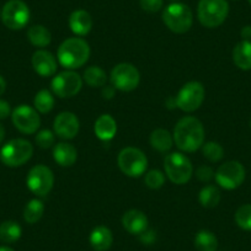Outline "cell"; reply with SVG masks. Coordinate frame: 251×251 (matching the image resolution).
<instances>
[{
  "instance_id": "obj_1",
  "label": "cell",
  "mask_w": 251,
  "mask_h": 251,
  "mask_svg": "<svg viewBox=\"0 0 251 251\" xmlns=\"http://www.w3.org/2000/svg\"><path fill=\"white\" fill-rule=\"evenodd\" d=\"M174 142L180 151L192 153L202 148L204 143V128L196 117H183L176 123L174 129Z\"/></svg>"
},
{
  "instance_id": "obj_2",
  "label": "cell",
  "mask_w": 251,
  "mask_h": 251,
  "mask_svg": "<svg viewBox=\"0 0 251 251\" xmlns=\"http://www.w3.org/2000/svg\"><path fill=\"white\" fill-rule=\"evenodd\" d=\"M58 60L60 66L73 71L80 68L89 60L90 47L85 40L80 37H72L66 40L58 48Z\"/></svg>"
},
{
  "instance_id": "obj_3",
  "label": "cell",
  "mask_w": 251,
  "mask_h": 251,
  "mask_svg": "<svg viewBox=\"0 0 251 251\" xmlns=\"http://www.w3.org/2000/svg\"><path fill=\"white\" fill-rule=\"evenodd\" d=\"M229 14L226 0H200L197 15L204 27L214 28L226 21Z\"/></svg>"
},
{
  "instance_id": "obj_4",
  "label": "cell",
  "mask_w": 251,
  "mask_h": 251,
  "mask_svg": "<svg viewBox=\"0 0 251 251\" xmlns=\"http://www.w3.org/2000/svg\"><path fill=\"white\" fill-rule=\"evenodd\" d=\"M163 21L173 32L185 33L191 28L194 15L186 4L173 3L164 10Z\"/></svg>"
},
{
  "instance_id": "obj_5",
  "label": "cell",
  "mask_w": 251,
  "mask_h": 251,
  "mask_svg": "<svg viewBox=\"0 0 251 251\" xmlns=\"http://www.w3.org/2000/svg\"><path fill=\"white\" fill-rule=\"evenodd\" d=\"M164 168L171 182L176 185H183L188 182L194 174V166L191 161L182 153H170L165 156Z\"/></svg>"
},
{
  "instance_id": "obj_6",
  "label": "cell",
  "mask_w": 251,
  "mask_h": 251,
  "mask_svg": "<svg viewBox=\"0 0 251 251\" xmlns=\"http://www.w3.org/2000/svg\"><path fill=\"white\" fill-rule=\"evenodd\" d=\"M33 154V147L26 139H13L8 142L0 151V160L6 166L18 168L24 165L31 159Z\"/></svg>"
},
{
  "instance_id": "obj_7",
  "label": "cell",
  "mask_w": 251,
  "mask_h": 251,
  "mask_svg": "<svg viewBox=\"0 0 251 251\" xmlns=\"http://www.w3.org/2000/svg\"><path fill=\"white\" fill-rule=\"evenodd\" d=\"M117 163L121 171L129 177H139L148 168V159L146 154L134 147L122 149L118 154Z\"/></svg>"
},
{
  "instance_id": "obj_8",
  "label": "cell",
  "mask_w": 251,
  "mask_h": 251,
  "mask_svg": "<svg viewBox=\"0 0 251 251\" xmlns=\"http://www.w3.org/2000/svg\"><path fill=\"white\" fill-rule=\"evenodd\" d=\"M139 81H141L139 71L131 63H120L111 72V83L117 90L128 93L137 89Z\"/></svg>"
},
{
  "instance_id": "obj_9",
  "label": "cell",
  "mask_w": 251,
  "mask_h": 251,
  "mask_svg": "<svg viewBox=\"0 0 251 251\" xmlns=\"http://www.w3.org/2000/svg\"><path fill=\"white\" fill-rule=\"evenodd\" d=\"M204 88L199 81H190L185 84L176 96V106L185 112H194L199 110L204 100Z\"/></svg>"
},
{
  "instance_id": "obj_10",
  "label": "cell",
  "mask_w": 251,
  "mask_h": 251,
  "mask_svg": "<svg viewBox=\"0 0 251 251\" xmlns=\"http://www.w3.org/2000/svg\"><path fill=\"white\" fill-rule=\"evenodd\" d=\"M26 183L33 195L37 197H46L54 185V175L47 166L36 165L28 173Z\"/></svg>"
},
{
  "instance_id": "obj_11",
  "label": "cell",
  "mask_w": 251,
  "mask_h": 251,
  "mask_svg": "<svg viewBox=\"0 0 251 251\" xmlns=\"http://www.w3.org/2000/svg\"><path fill=\"white\" fill-rule=\"evenodd\" d=\"M245 168L239 161H226L214 174L217 183L226 190H235L245 180Z\"/></svg>"
},
{
  "instance_id": "obj_12",
  "label": "cell",
  "mask_w": 251,
  "mask_h": 251,
  "mask_svg": "<svg viewBox=\"0 0 251 251\" xmlns=\"http://www.w3.org/2000/svg\"><path fill=\"white\" fill-rule=\"evenodd\" d=\"M1 19L10 30H21L30 21V9L23 0H9L3 8Z\"/></svg>"
},
{
  "instance_id": "obj_13",
  "label": "cell",
  "mask_w": 251,
  "mask_h": 251,
  "mask_svg": "<svg viewBox=\"0 0 251 251\" xmlns=\"http://www.w3.org/2000/svg\"><path fill=\"white\" fill-rule=\"evenodd\" d=\"M52 91L60 99H68L75 96L83 88V79L73 71L62 72L53 78Z\"/></svg>"
},
{
  "instance_id": "obj_14",
  "label": "cell",
  "mask_w": 251,
  "mask_h": 251,
  "mask_svg": "<svg viewBox=\"0 0 251 251\" xmlns=\"http://www.w3.org/2000/svg\"><path fill=\"white\" fill-rule=\"evenodd\" d=\"M13 123L16 128L25 134H32L40 128L41 118L37 110L28 105H20L13 111Z\"/></svg>"
},
{
  "instance_id": "obj_15",
  "label": "cell",
  "mask_w": 251,
  "mask_h": 251,
  "mask_svg": "<svg viewBox=\"0 0 251 251\" xmlns=\"http://www.w3.org/2000/svg\"><path fill=\"white\" fill-rule=\"evenodd\" d=\"M80 123L73 112H60L53 122L54 133L62 139H73L79 133Z\"/></svg>"
},
{
  "instance_id": "obj_16",
  "label": "cell",
  "mask_w": 251,
  "mask_h": 251,
  "mask_svg": "<svg viewBox=\"0 0 251 251\" xmlns=\"http://www.w3.org/2000/svg\"><path fill=\"white\" fill-rule=\"evenodd\" d=\"M32 67L38 75L47 78L57 72V59L48 50H36L32 55Z\"/></svg>"
},
{
  "instance_id": "obj_17",
  "label": "cell",
  "mask_w": 251,
  "mask_h": 251,
  "mask_svg": "<svg viewBox=\"0 0 251 251\" xmlns=\"http://www.w3.org/2000/svg\"><path fill=\"white\" fill-rule=\"evenodd\" d=\"M122 226L129 234L141 235L143 231L148 229V218L142 211L131 209L123 214Z\"/></svg>"
},
{
  "instance_id": "obj_18",
  "label": "cell",
  "mask_w": 251,
  "mask_h": 251,
  "mask_svg": "<svg viewBox=\"0 0 251 251\" xmlns=\"http://www.w3.org/2000/svg\"><path fill=\"white\" fill-rule=\"evenodd\" d=\"M69 27L76 36H86L93 28V19L86 10H75L69 16Z\"/></svg>"
},
{
  "instance_id": "obj_19",
  "label": "cell",
  "mask_w": 251,
  "mask_h": 251,
  "mask_svg": "<svg viewBox=\"0 0 251 251\" xmlns=\"http://www.w3.org/2000/svg\"><path fill=\"white\" fill-rule=\"evenodd\" d=\"M94 131H95L96 137L100 141L108 142L117 133V123H116L115 118L112 116L101 115L96 120L95 126H94Z\"/></svg>"
},
{
  "instance_id": "obj_20",
  "label": "cell",
  "mask_w": 251,
  "mask_h": 251,
  "mask_svg": "<svg viewBox=\"0 0 251 251\" xmlns=\"http://www.w3.org/2000/svg\"><path fill=\"white\" fill-rule=\"evenodd\" d=\"M53 158L58 165L63 168L74 165L78 159V151L73 144L69 143H58L53 148Z\"/></svg>"
},
{
  "instance_id": "obj_21",
  "label": "cell",
  "mask_w": 251,
  "mask_h": 251,
  "mask_svg": "<svg viewBox=\"0 0 251 251\" xmlns=\"http://www.w3.org/2000/svg\"><path fill=\"white\" fill-rule=\"evenodd\" d=\"M113 243L112 231L105 226H99L91 231L90 245L95 251H107Z\"/></svg>"
},
{
  "instance_id": "obj_22",
  "label": "cell",
  "mask_w": 251,
  "mask_h": 251,
  "mask_svg": "<svg viewBox=\"0 0 251 251\" xmlns=\"http://www.w3.org/2000/svg\"><path fill=\"white\" fill-rule=\"evenodd\" d=\"M233 60L235 66L241 71H250L251 69V42L250 41H241L234 47Z\"/></svg>"
},
{
  "instance_id": "obj_23",
  "label": "cell",
  "mask_w": 251,
  "mask_h": 251,
  "mask_svg": "<svg viewBox=\"0 0 251 251\" xmlns=\"http://www.w3.org/2000/svg\"><path fill=\"white\" fill-rule=\"evenodd\" d=\"M27 38L35 47L43 48L47 47L52 41V35H50V30L42 25H33L28 28L27 31Z\"/></svg>"
},
{
  "instance_id": "obj_24",
  "label": "cell",
  "mask_w": 251,
  "mask_h": 251,
  "mask_svg": "<svg viewBox=\"0 0 251 251\" xmlns=\"http://www.w3.org/2000/svg\"><path fill=\"white\" fill-rule=\"evenodd\" d=\"M151 144L155 151L160 153H166L173 148L174 138L169 131L163 128H158L151 132Z\"/></svg>"
},
{
  "instance_id": "obj_25",
  "label": "cell",
  "mask_w": 251,
  "mask_h": 251,
  "mask_svg": "<svg viewBox=\"0 0 251 251\" xmlns=\"http://www.w3.org/2000/svg\"><path fill=\"white\" fill-rule=\"evenodd\" d=\"M23 229L16 222L6 221L3 224H0V240L4 243H15L21 238Z\"/></svg>"
},
{
  "instance_id": "obj_26",
  "label": "cell",
  "mask_w": 251,
  "mask_h": 251,
  "mask_svg": "<svg viewBox=\"0 0 251 251\" xmlns=\"http://www.w3.org/2000/svg\"><path fill=\"white\" fill-rule=\"evenodd\" d=\"M195 246L199 251H216L218 240L212 231L201 230L195 236Z\"/></svg>"
},
{
  "instance_id": "obj_27",
  "label": "cell",
  "mask_w": 251,
  "mask_h": 251,
  "mask_svg": "<svg viewBox=\"0 0 251 251\" xmlns=\"http://www.w3.org/2000/svg\"><path fill=\"white\" fill-rule=\"evenodd\" d=\"M84 81L91 88H103L107 81V75L100 67L93 66L84 72Z\"/></svg>"
},
{
  "instance_id": "obj_28",
  "label": "cell",
  "mask_w": 251,
  "mask_h": 251,
  "mask_svg": "<svg viewBox=\"0 0 251 251\" xmlns=\"http://www.w3.org/2000/svg\"><path fill=\"white\" fill-rule=\"evenodd\" d=\"M45 213V204L41 200H31L24 209V218L28 224H35L42 218Z\"/></svg>"
},
{
  "instance_id": "obj_29",
  "label": "cell",
  "mask_w": 251,
  "mask_h": 251,
  "mask_svg": "<svg viewBox=\"0 0 251 251\" xmlns=\"http://www.w3.org/2000/svg\"><path fill=\"white\" fill-rule=\"evenodd\" d=\"M200 203L206 208H214L221 202V192L216 186L208 185L203 187L200 192Z\"/></svg>"
},
{
  "instance_id": "obj_30",
  "label": "cell",
  "mask_w": 251,
  "mask_h": 251,
  "mask_svg": "<svg viewBox=\"0 0 251 251\" xmlns=\"http://www.w3.org/2000/svg\"><path fill=\"white\" fill-rule=\"evenodd\" d=\"M33 106H35L36 110L40 113H48L53 110L54 107V98H53V94L50 91L46 90H40L35 96V100H33Z\"/></svg>"
},
{
  "instance_id": "obj_31",
  "label": "cell",
  "mask_w": 251,
  "mask_h": 251,
  "mask_svg": "<svg viewBox=\"0 0 251 251\" xmlns=\"http://www.w3.org/2000/svg\"><path fill=\"white\" fill-rule=\"evenodd\" d=\"M202 153H203V156L207 160L212 161V163H217V161L223 159L224 149L217 142H208V143L202 146Z\"/></svg>"
},
{
  "instance_id": "obj_32",
  "label": "cell",
  "mask_w": 251,
  "mask_h": 251,
  "mask_svg": "<svg viewBox=\"0 0 251 251\" xmlns=\"http://www.w3.org/2000/svg\"><path fill=\"white\" fill-rule=\"evenodd\" d=\"M235 222L244 230H251V204H243L235 213Z\"/></svg>"
},
{
  "instance_id": "obj_33",
  "label": "cell",
  "mask_w": 251,
  "mask_h": 251,
  "mask_svg": "<svg viewBox=\"0 0 251 251\" xmlns=\"http://www.w3.org/2000/svg\"><path fill=\"white\" fill-rule=\"evenodd\" d=\"M144 182L151 190H159L165 183V176L160 170H151L146 174Z\"/></svg>"
},
{
  "instance_id": "obj_34",
  "label": "cell",
  "mask_w": 251,
  "mask_h": 251,
  "mask_svg": "<svg viewBox=\"0 0 251 251\" xmlns=\"http://www.w3.org/2000/svg\"><path fill=\"white\" fill-rule=\"evenodd\" d=\"M36 143L40 148L48 149L54 144V133L50 129H43L40 131L36 136Z\"/></svg>"
},
{
  "instance_id": "obj_35",
  "label": "cell",
  "mask_w": 251,
  "mask_h": 251,
  "mask_svg": "<svg viewBox=\"0 0 251 251\" xmlns=\"http://www.w3.org/2000/svg\"><path fill=\"white\" fill-rule=\"evenodd\" d=\"M163 0H139V5L147 13H158L163 8Z\"/></svg>"
},
{
  "instance_id": "obj_36",
  "label": "cell",
  "mask_w": 251,
  "mask_h": 251,
  "mask_svg": "<svg viewBox=\"0 0 251 251\" xmlns=\"http://www.w3.org/2000/svg\"><path fill=\"white\" fill-rule=\"evenodd\" d=\"M196 176L200 181H203V182H208L212 178L214 177V171L212 170V168L207 165H202L197 169Z\"/></svg>"
},
{
  "instance_id": "obj_37",
  "label": "cell",
  "mask_w": 251,
  "mask_h": 251,
  "mask_svg": "<svg viewBox=\"0 0 251 251\" xmlns=\"http://www.w3.org/2000/svg\"><path fill=\"white\" fill-rule=\"evenodd\" d=\"M139 236H141V241L144 244H153L156 238L155 231L151 230V229H147V230L143 231Z\"/></svg>"
},
{
  "instance_id": "obj_38",
  "label": "cell",
  "mask_w": 251,
  "mask_h": 251,
  "mask_svg": "<svg viewBox=\"0 0 251 251\" xmlns=\"http://www.w3.org/2000/svg\"><path fill=\"white\" fill-rule=\"evenodd\" d=\"M11 108L9 102H6L5 100H0V120H5L10 116Z\"/></svg>"
},
{
  "instance_id": "obj_39",
  "label": "cell",
  "mask_w": 251,
  "mask_h": 251,
  "mask_svg": "<svg viewBox=\"0 0 251 251\" xmlns=\"http://www.w3.org/2000/svg\"><path fill=\"white\" fill-rule=\"evenodd\" d=\"M115 90L116 89L113 88L112 85L111 86H103L102 88V96L105 99H107V100H110V99H112L113 96H115Z\"/></svg>"
},
{
  "instance_id": "obj_40",
  "label": "cell",
  "mask_w": 251,
  "mask_h": 251,
  "mask_svg": "<svg viewBox=\"0 0 251 251\" xmlns=\"http://www.w3.org/2000/svg\"><path fill=\"white\" fill-rule=\"evenodd\" d=\"M241 37H243L244 41H250L251 40V26H244L241 28L240 32Z\"/></svg>"
},
{
  "instance_id": "obj_41",
  "label": "cell",
  "mask_w": 251,
  "mask_h": 251,
  "mask_svg": "<svg viewBox=\"0 0 251 251\" xmlns=\"http://www.w3.org/2000/svg\"><path fill=\"white\" fill-rule=\"evenodd\" d=\"M165 105L168 106V108H170V110L177 107V106H176V99L173 98V96H169V98L165 100Z\"/></svg>"
},
{
  "instance_id": "obj_42",
  "label": "cell",
  "mask_w": 251,
  "mask_h": 251,
  "mask_svg": "<svg viewBox=\"0 0 251 251\" xmlns=\"http://www.w3.org/2000/svg\"><path fill=\"white\" fill-rule=\"evenodd\" d=\"M6 89V83H5V79L3 76L0 75V95H3L4 91Z\"/></svg>"
},
{
  "instance_id": "obj_43",
  "label": "cell",
  "mask_w": 251,
  "mask_h": 251,
  "mask_svg": "<svg viewBox=\"0 0 251 251\" xmlns=\"http://www.w3.org/2000/svg\"><path fill=\"white\" fill-rule=\"evenodd\" d=\"M4 138H5V128L0 125V144L4 141Z\"/></svg>"
},
{
  "instance_id": "obj_44",
  "label": "cell",
  "mask_w": 251,
  "mask_h": 251,
  "mask_svg": "<svg viewBox=\"0 0 251 251\" xmlns=\"http://www.w3.org/2000/svg\"><path fill=\"white\" fill-rule=\"evenodd\" d=\"M0 251H14L11 248H8V246H0Z\"/></svg>"
},
{
  "instance_id": "obj_45",
  "label": "cell",
  "mask_w": 251,
  "mask_h": 251,
  "mask_svg": "<svg viewBox=\"0 0 251 251\" xmlns=\"http://www.w3.org/2000/svg\"><path fill=\"white\" fill-rule=\"evenodd\" d=\"M249 3H250V5H251V0H249Z\"/></svg>"
},
{
  "instance_id": "obj_46",
  "label": "cell",
  "mask_w": 251,
  "mask_h": 251,
  "mask_svg": "<svg viewBox=\"0 0 251 251\" xmlns=\"http://www.w3.org/2000/svg\"><path fill=\"white\" fill-rule=\"evenodd\" d=\"M250 127H251V120H250Z\"/></svg>"
},
{
  "instance_id": "obj_47",
  "label": "cell",
  "mask_w": 251,
  "mask_h": 251,
  "mask_svg": "<svg viewBox=\"0 0 251 251\" xmlns=\"http://www.w3.org/2000/svg\"><path fill=\"white\" fill-rule=\"evenodd\" d=\"M173 1H176V0H173Z\"/></svg>"
}]
</instances>
